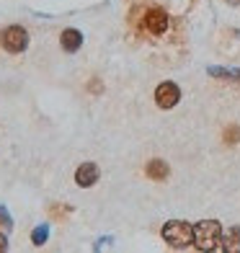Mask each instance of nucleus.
<instances>
[{"mask_svg": "<svg viewBox=\"0 0 240 253\" xmlns=\"http://www.w3.org/2000/svg\"><path fill=\"white\" fill-rule=\"evenodd\" d=\"M194 246L199 251H220L222 246V225L217 220H201L194 225Z\"/></svg>", "mask_w": 240, "mask_h": 253, "instance_id": "f257e3e1", "label": "nucleus"}, {"mask_svg": "<svg viewBox=\"0 0 240 253\" xmlns=\"http://www.w3.org/2000/svg\"><path fill=\"white\" fill-rule=\"evenodd\" d=\"M111 243H114V238H111V235L98 238V240H96V246H93V251H101V248H106V246H111Z\"/></svg>", "mask_w": 240, "mask_h": 253, "instance_id": "4468645a", "label": "nucleus"}, {"mask_svg": "<svg viewBox=\"0 0 240 253\" xmlns=\"http://www.w3.org/2000/svg\"><path fill=\"white\" fill-rule=\"evenodd\" d=\"M207 75L217 80H240V67H220V65H209Z\"/></svg>", "mask_w": 240, "mask_h": 253, "instance_id": "9d476101", "label": "nucleus"}, {"mask_svg": "<svg viewBox=\"0 0 240 253\" xmlns=\"http://www.w3.org/2000/svg\"><path fill=\"white\" fill-rule=\"evenodd\" d=\"M225 142L227 145L240 142V126H227V129H225Z\"/></svg>", "mask_w": 240, "mask_h": 253, "instance_id": "f8f14e48", "label": "nucleus"}, {"mask_svg": "<svg viewBox=\"0 0 240 253\" xmlns=\"http://www.w3.org/2000/svg\"><path fill=\"white\" fill-rule=\"evenodd\" d=\"M60 44H62L65 52L75 54L80 47H83V31H78V29H65V31L60 34Z\"/></svg>", "mask_w": 240, "mask_h": 253, "instance_id": "0eeeda50", "label": "nucleus"}, {"mask_svg": "<svg viewBox=\"0 0 240 253\" xmlns=\"http://www.w3.org/2000/svg\"><path fill=\"white\" fill-rule=\"evenodd\" d=\"M0 227H3V230H10V227H13V217H10V212L5 210L3 204H0Z\"/></svg>", "mask_w": 240, "mask_h": 253, "instance_id": "ddd939ff", "label": "nucleus"}, {"mask_svg": "<svg viewBox=\"0 0 240 253\" xmlns=\"http://www.w3.org/2000/svg\"><path fill=\"white\" fill-rule=\"evenodd\" d=\"M170 26V18L163 8H150L145 13V21H142V29L147 34H153V37H160V34H165Z\"/></svg>", "mask_w": 240, "mask_h": 253, "instance_id": "20e7f679", "label": "nucleus"}, {"mask_svg": "<svg viewBox=\"0 0 240 253\" xmlns=\"http://www.w3.org/2000/svg\"><path fill=\"white\" fill-rule=\"evenodd\" d=\"M145 173L150 176L153 181H165V178L170 176V168H168V163H165V160L155 158V160H150V163H147Z\"/></svg>", "mask_w": 240, "mask_h": 253, "instance_id": "1a4fd4ad", "label": "nucleus"}, {"mask_svg": "<svg viewBox=\"0 0 240 253\" xmlns=\"http://www.w3.org/2000/svg\"><path fill=\"white\" fill-rule=\"evenodd\" d=\"M98 178H101V168L96 163H83V166H78V170H75V183L80 189H90Z\"/></svg>", "mask_w": 240, "mask_h": 253, "instance_id": "423d86ee", "label": "nucleus"}, {"mask_svg": "<svg viewBox=\"0 0 240 253\" xmlns=\"http://www.w3.org/2000/svg\"><path fill=\"white\" fill-rule=\"evenodd\" d=\"M163 240L170 246V248H176V251H184L189 246H194V225L184 222V220H170L163 225Z\"/></svg>", "mask_w": 240, "mask_h": 253, "instance_id": "f03ea898", "label": "nucleus"}, {"mask_svg": "<svg viewBox=\"0 0 240 253\" xmlns=\"http://www.w3.org/2000/svg\"><path fill=\"white\" fill-rule=\"evenodd\" d=\"M220 251H225V253H240V225H233L227 233H222Z\"/></svg>", "mask_w": 240, "mask_h": 253, "instance_id": "6e6552de", "label": "nucleus"}, {"mask_svg": "<svg viewBox=\"0 0 240 253\" xmlns=\"http://www.w3.org/2000/svg\"><path fill=\"white\" fill-rule=\"evenodd\" d=\"M5 251H8V238L0 235V253H5Z\"/></svg>", "mask_w": 240, "mask_h": 253, "instance_id": "2eb2a0df", "label": "nucleus"}, {"mask_svg": "<svg viewBox=\"0 0 240 253\" xmlns=\"http://www.w3.org/2000/svg\"><path fill=\"white\" fill-rule=\"evenodd\" d=\"M0 44H3V49L10 52V54H21L26 47H29V31L18 24H10L0 31Z\"/></svg>", "mask_w": 240, "mask_h": 253, "instance_id": "7ed1b4c3", "label": "nucleus"}, {"mask_svg": "<svg viewBox=\"0 0 240 253\" xmlns=\"http://www.w3.org/2000/svg\"><path fill=\"white\" fill-rule=\"evenodd\" d=\"M227 5H240V0H227Z\"/></svg>", "mask_w": 240, "mask_h": 253, "instance_id": "dca6fc26", "label": "nucleus"}, {"mask_svg": "<svg viewBox=\"0 0 240 253\" xmlns=\"http://www.w3.org/2000/svg\"><path fill=\"white\" fill-rule=\"evenodd\" d=\"M178 101H181V88L176 83L165 80V83H160L155 88V103H158L160 109H173Z\"/></svg>", "mask_w": 240, "mask_h": 253, "instance_id": "39448f33", "label": "nucleus"}, {"mask_svg": "<svg viewBox=\"0 0 240 253\" xmlns=\"http://www.w3.org/2000/svg\"><path fill=\"white\" fill-rule=\"evenodd\" d=\"M47 240H49V222H41V225H37V227L31 230V243L37 246V248L44 246Z\"/></svg>", "mask_w": 240, "mask_h": 253, "instance_id": "9b49d317", "label": "nucleus"}]
</instances>
